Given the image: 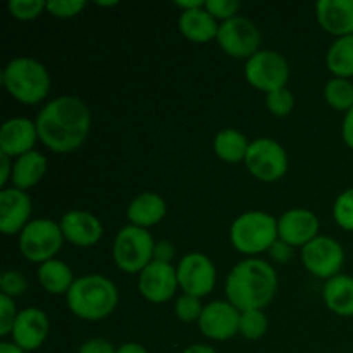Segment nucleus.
<instances>
[{
	"instance_id": "obj_1",
	"label": "nucleus",
	"mask_w": 353,
	"mask_h": 353,
	"mask_svg": "<svg viewBox=\"0 0 353 353\" xmlns=\"http://www.w3.org/2000/svg\"><path fill=\"white\" fill-rule=\"evenodd\" d=\"M38 138L55 154L78 150L92 130V112L79 97L61 95L52 99L38 112Z\"/></svg>"
},
{
	"instance_id": "obj_2",
	"label": "nucleus",
	"mask_w": 353,
	"mask_h": 353,
	"mask_svg": "<svg viewBox=\"0 0 353 353\" xmlns=\"http://www.w3.org/2000/svg\"><path fill=\"white\" fill-rule=\"evenodd\" d=\"M278 272L262 259L250 257L238 262L226 278V299L240 312L264 310L278 293Z\"/></svg>"
},
{
	"instance_id": "obj_3",
	"label": "nucleus",
	"mask_w": 353,
	"mask_h": 353,
	"mask_svg": "<svg viewBox=\"0 0 353 353\" xmlns=\"http://www.w3.org/2000/svg\"><path fill=\"white\" fill-rule=\"evenodd\" d=\"M68 309L83 321H103L116 310L119 290L103 274H85L74 281L65 295Z\"/></svg>"
},
{
	"instance_id": "obj_4",
	"label": "nucleus",
	"mask_w": 353,
	"mask_h": 353,
	"mask_svg": "<svg viewBox=\"0 0 353 353\" xmlns=\"http://www.w3.org/2000/svg\"><path fill=\"white\" fill-rule=\"evenodd\" d=\"M6 92L24 105H37L50 93L52 78L45 64L34 57H14L2 69Z\"/></svg>"
},
{
	"instance_id": "obj_5",
	"label": "nucleus",
	"mask_w": 353,
	"mask_h": 353,
	"mask_svg": "<svg viewBox=\"0 0 353 353\" xmlns=\"http://www.w3.org/2000/svg\"><path fill=\"white\" fill-rule=\"evenodd\" d=\"M278 238V219L262 210L240 214L230 228L231 245L248 259L269 252Z\"/></svg>"
},
{
	"instance_id": "obj_6",
	"label": "nucleus",
	"mask_w": 353,
	"mask_h": 353,
	"mask_svg": "<svg viewBox=\"0 0 353 353\" xmlns=\"http://www.w3.org/2000/svg\"><path fill=\"white\" fill-rule=\"evenodd\" d=\"M154 247L155 241L148 230L128 224L114 238L112 259L123 272L140 274L154 261Z\"/></svg>"
},
{
	"instance_id": "obj_7",
	"label": "nucleus",
	"mask_w": 353,
	"mask_h": 353,
	"mask_svg": "<svg viewBox=\"0 0 353 353\" xmlns=\"http://www.w3.org/2000/svg\"><path fill=\"white\" fill-rule=\"evenodd\" d=\"M64 241L59 223L40 217L31 221L19 233V252L26 261L40 265L55 259Z\"/></svg>"
},
{
	"instance_id": "obj_8",
	"label": "nucleus",
	"mask_w": 353,
	"mask_h": 353,
	"mask_svg": "<svg viewBox=\"0 0 353 353\" xmlns=\"http://www.w3.org/2000/svg\"><path fill=\"white\" fill-rule=\"evenodd\" d=\"M245 168L255 179L262 183H276L288 172L290 161L285 147L269 137L255 138L250 141Z\"/></svg>"
},
{
	"instance_id": "obj_9",
	"label": "nucleus",
	"mask_w": 353,
	"mask_h": 353,
	"mask_svg": "<svg viewBox=\"0 0 353 353\" xmlns=\"http://www.w3.org/2000/svg\"><path fill=\"white\" fill-rule=\"evenodd\" d=\"M245 79L255 90L268 95L288 85L290 64L279 52L262 48L245 62Z\"/></svg>"
},
{
	"instance_id": "obj_10",
	"label": "nucleus",
	"mask_w": 353,
	"mask_h": 353,
	"mask_svg": "<svg viewBox=\"0 0 353 353\" xmlns=\"http://www.w3.org/2000/svg\"><path fill=\"white\" fill-rule=\"evenodd\" d=\"M216 41L230 57L248 61L261 50L262 34L254 21L245 16H236L226 23H221Z\"/></svg>"
},
{
	"instance_id": "obj_11",
	"label": "nucleus",
	"mask_w": 353,
	"mask_h": 353,
	"mask_svg": "<svg viewBox=\"0 0 353 353\" xmlns=\"http://www.w3.org/2000/svg\"><path fill=\"white\" fill-rule=\"evenodd\" d=\"M179 290L186 295L203 299L216 288L217 271L212 259L200 252H192L181 257L176 265Z\"/></svg>"
},
{
	"instance_id": "obj_12",
	"label": "nucleus",
	"mask_w": 353,
	"mask_h": 353,
	"mask_svg": "<svg viewBox=\"0 0 353 353\" xmlns=\"http://www.w3.org/2000/svg\"><path fill=\"white\" fill-rule=\"evenodd\" d=\"M302 264L316 278L327 279L341 274L345 262V250L338 240L319 234L302 248Z\"/></svg>"
},
{
	"instance_id": "obj_13",
	"label": "nucleus",
	"mask_w": 353,
	"mask_h": 353,
	"mask_svg": "<svg viewBox=\"0 0 353 353\" xmlns=\"http://www.w3.org/2000/svg\"><path fill=\"white\" fill-rule=\"evenodd\" d=\"M179 290L176 265L152 261L138 274V292L147 302L165 303Z\"/></svg>"
},
{
	"instance_id": "obj_14",
	"label": "nucleus",
	"mask_w": 353,
	"mask_h": 353,
	"mask_svg": "<svg viewBox=\"0 0 353 353\" xmlns=\"http://www.w3.org/2000/svg\"><path fill=\"white\" fill-rule=\"evenodd\" d=\"M241 312L228 300H214L203 307L199 327L202 334L214 341H226L236 336Z\"/></svg>"
},
{
	"instance_id": "obj_15",
	"label": "nucleus",
	"mask_w": 353,
	"mask_h": 353,
	"mask_svg": "<svg viewBox=\"0 0 353 353\" xmlns=\"http://www.w3.org/2000/svg\"><path fill=\"white\" fill-rule=\"evenodd\" d=\"M321 223L316 212L303 207H295L281 214L278 219L279 240L286 241L293 248H303L307 243L319 236Z\"/></svg>"
},
{
	"instance_id": "obj_16",
	"label": "nucleus",
	"mask_w": 353,
	"mask_h": 353,
	"mask_svg": "<svg viewBox=\"0 0 353 353\" xmlns=\"http://www.w3.org/2000/svg\"><path fill=\"white\" fill-rule=\"evenodd\" d=\"M30 195L14 186L0 190V231L7 236L19 234L31 223Z\"/></svg>"
},
{
	"instance_id": "obj_17",
	"label": "nucleus",
	"mask_w": 353,
	"mask_h": 353,
	"mask_svg": "<svg viewBox=\"0 0 353 353\" xmlns=\"http://www.w3.org/2000/svg\"><path fill=\"white\" fill-rule=\"evenodd\" d=\"M64 240L74 247L88 248L99 243L103 236L102 221L86 210H69L59 221Z\"/></svg>"
},
{
	"instance_id": "obj_18",
	"label": "nucleus",
	"mask_w": 353,
	"mask_h": 353,
	"mask_svg": "<svg viewBox=\"0 0 353 353\" xmlns=\"http://www.w3.org/2000/svg\"><path fill=\"white\" fill-rule=\"evenodd\" d=\"M48 331H50V323L47 314L37 307H28L19 310L10 336L14 343L24 352H34L45 343Z\"/></svg>"
},
{
	"instance_id": "obj_19",
	"label": "nucleus",
	"mask_w": 353,
	"mask_h": 353,
	"mask_svg": "<svg viewBox=\"0 0 353 353\" xmlns=\"http://www.w3.org/2000/svg\"><path fill=\"white\" fill-rule=\"evenodd\" d=\"M38 140L37 123L28 117H10L0 126V152L12 159L34 150Z\"/></svg>"
},
{
	"instance_id": "obj_20",
	"label": "nucleus",
	"mask_w": 353,
	"mask_h": 353,
	"mask_svg": "<svg viewBox=\"0 0 353 353\" xmlns=\"http://www.w3.org/2000/svg\"><path fill=\"white\" fill-rule=\"evenodd\" d=\"M316 17L319 26L333 37L353 34V0H319Z\"/></svg>"
},
{
	"instance_id": "obj_21",
	"label": "nucleus",
	"mask_w": 353,
	"mask_h": 353,
	"mask_svg": "<svg viewBox=\"0 0 353 353\" xmlns=\"http://www.w3.org/2000/svg\"><path fill=\"white\" fill-rule=\"evenodd\" d=\"M168 214V203L159 193L143 192L134 196L126 209V217L130 224L138 228H154L161 223Z\"/></svg>"
},
{
	"instance_id": "obj_22",
	"label": "nucleus",
	"mask_w": 353,
	"mask_h": 353,
	"mask_svg": "<svg viewBox=\"0 0 353 353\" xmlns=\"http://www.w3.org/2000/svg\"><path fill=\"white\" fill-rule=\"evenodd\" d=\"M219 26L221 23H217L210 16L205 6L193 10H185V12L179 14L178 19L179 33L193 43H209V41L217 40Z\"/></svg>"
},
{
	"instance_id": "obj_23",
	"label": "nucleus",
	"mask_w": 353,
	"mask_h": 353,
	"mask_svg": "<svg viewBox=\"0 0 353 353\" xmlns=\"http://www.w3.org/2000/svg\"><path fill=\"white\" fill-rule=\"evenodd\" d=\"M323 300L338 317H353V276L338 274L324 281Z\"/></svg>"
},
{
	"instance_id": "obj_24",
	"label": "nucleus",
	"mask_w": 353,
	"mask_h": 353,
	"mask_svg": "<svg viewBox=\"0 0 353 353\" xmlns=\"http://www.w3.org/2000/svg\"><path fill=\"white\" fill-rule=\"evenodd\" d=\"M47 165V157L43 154L37 150L28 152V154L14 159V171L10 183H12L14 188L28 192L43 179Z\"/></svg>"
},
{
	"instance_id": "obj_25",
	"label": "nucleus",
	"mask_w": 353,
	"mask_h": 353,
	"mask_svg": "<svg viewBox=\"0 0 353 353\" xmlns=\"http://www.w3.org/2000/svg\"><path fill=\"white\" fill-rule=\"evenodd\" d=\"M37 278L41 288L50 295H68L76 281L72 269L59 259H52L38 265Z\"/></svg>"
},
{
	"instance_id": "obj_26",
	"label": "nucleus",
	"mask_w": 353,
	"mask_h": 353,
	"mask_svg": "<svg viewBox=\"0 0 353 353\" xmlns=\"http://www.w3.org/2000/svg\"><path fill=\"white\" fill-rule=\"evenodd\" d=\"M248 147H250L248 138L240 130H234V128H224V130H221L214 137L212 141L214 154L217 155V159L228 162V164L245 162Z\"/></svg>"
},
{
	"instance_id": "obj_27",
	"label": "nucleus",
	"mask_w": 353,
	"mask_h": 353,
	"mask_svg": "<svg viewBox=\"0 0 353 353\" xmlns=\"http://www.w3.org/2000/svg\"><path fill=\"white\" fill-rule=\"evenodd\" d=\"M326 65L334 78H353V34L336 38L331 43L326 54Z\"/></svg>"
},
{
	"instance_id": "obj_28",
	"label": "nucleus",
	"mask_w": 353,
	"mask_h": 353,
	"mask_svg": "<svg viewBox=\"0 0 353 353\" xmlns=\"http://www.w3.org/2000/svg\"><path fill=\"white\" fill-rule=\"evenodd\" d=\"M324 100L334 110L347 114L353 109V81L345 78H331L324 86Z\"/></svg>"
},
{
	"instance_id": "obj_29",
	"label": "nucleus",
	"mask_w": 353,
	"mask_h": 353,
	"mask_svg": "<svg viewBox=\"0 0 353 353\" xmlns=\"http://www.w3.org/2000/svg\"><path fill=\"white\" fill-rule=\"evenodd\" d=\"M269 330V321L264 310H245L240 316V330L238 334L245 340H261L265 336Z\"/></svg>"
},
{
	"instance_id": "obj_30",
	"label": "nucleus",
	"mask_w": 353,
	"mask_h": 353,
	"mask_svg": "<svg viewBox=\"0 0 353 353\" xmlns=\"http://www.w3.org/2000/svg\"><path fill=\"white\" fill-rule=\"evenodd\" d=\"M333 217L341 230L353 233V186L336 196L333 203Z\"/></svg>"
},
{
	"instance_id": "obj_31",
	"label": "nucleus",
	"mask_w": 353,
	"mask_h": 353,
	"mask_svg": "<svg viewBox=\"0 0 353 353\" xmlns=\"http://www.w3.org/2000/svg\"><path fill=\"white\" fill-rule=\"evenodd\" d=\"M265 107L272 116L286 117L295 109V97H293L292 90L285 86V88H279L265 95Z\"/></svg>"
},
{
	"instance_id": "obj_32",
	"label": "nucleus",
	"mask_w": 353,
	"mask_h": 353,
	"mask_svg": "<svg viewBox=\"0 0 353 353\" xmlns=\"http://www.w3.org/2000/svg\"><path fill=\"white\" fill-rule=\"evenodd\" d=\"M203 303L202 299H196V296L192 295H179L174 302V314L181 323H196L199 324L200 317H202L203 312Z\"/></svg>"
},
{
	"instance_id": "obj_33",
	"label": "nucleus",
	"mask_w": 353,
	"mask_h": 353,
	"mask_svg": "<svg viewBox=\"0 0 353 353\" xmlns=\"http://www.w3.org/2000/svg\"><path fill=\"white\" fill-rule=\"evenodd\" d=\"M7 10L17 21H33L47 10V2L43 0H9Z\"/></svg>"
},
{
	"instance_id": "obj_34",
	"label": "nucleus",
	"mask_w": 353,
	"mask_h": 353,
	"mask_svg": "<svg viewBox=\"0 0 353 353\" xmlns=\"http://www.w3.org/2000/svg\"><path fill=\"white\" fill-rule=\"evenodd\" d=\"M28 290V279L17 269H7L0 276V295H6L9 299H16V296L24 295Z\"/></svg>"
},
{
	"instance_id": "obj_35",
	"label": "nucleus",
	"mask_w": 353,
	"mask_h": 353,
	"mask_svg": "<svg viewBox=\"0 0 353 353\" xmlns=\"http://www.w3.org/2000/svg\"><path fill=\"white\" fill-rule=\"evenodd\" d=\"M205 9L217 23H226L233 17L240 16L241 3L238 0H205Z\"/></svg>"
},
{
	"instance_id": "obj_36",
	"label": "nucleus",
	"mask_w": 353,
	"mask_h": 353,
	"mask_svg": "<svg viewBox=\"0 0 353 353\" xmlns=\"http://www.w3.org/2000/svg\"><path fill=\"white\" fill-rule=\"evenodd\" d=\"M85 0H50L47 2V12L59 19H71L85 10Z\"/></svg>"
},
{
	"instance_id": "obj_37",
	"label": "nucleus",
	"mask_w": 353,
	"mask_h": 353,
	"mask_svg": "<svg viewBox=\"0 0 353 353\" xmlns=\"http://www.w3.org/2000/svg\"><path fill=\"white\" fill-rule=\"evenodd\" d=\"M19 310H17L14 299L0 295V336L6 338L12 333Z\"/></svg>"
},
{
	"instance_id": "obj_38",
	"label": "nucleus",
	"mask_w": 353,
	"mask_h": 353,
	"mask_svg": "<svg viewBox=\"0 0 353 353\" xmlns=\"http://www.w3.org/2000/svg\"><path fill=\"white\" fill-rule=\"evenodd\" d=\"M117 348L105 338H90L79 347L78 353H116Z\"/></svg>"
},
{
	"instance_id": "obj_39",
	"label": "nucleus",
	"mask_w": 353,
	"mask_h": 353,
	"mask_svg": "<svg viewBox=\"0 0 353 353\" xmlns=\"http://www.w3.org/2000/svg\"><path fill=\"white\" fill-rule=\"evenodd\" d=\"M176 257V247L168 240L155 241L154 247V261L162 262V264H172Z\"/></svg>"
},
{
	"instance_id": "obj_40",
	"label": "nucleus",
	"mask_w": 353,
	"mask_h": 353,
	"mask_svg": "<svg viewBox=\"0 0 353 353\" xmlns=\"http://www.w3.org/2000/svg\"><path fill=\"white\" fill-rule=\"evenodd\" d=\"M269 255H271L272 261L278 262V264H286V262L292 261L293 247L292 245L286 243V241L279 240L278 238V240L274 241V245L269 248Z\"/></svg>"
},
{
	"instance_id": "obj_41",
	"label": "nucleus",
	"mask_w": 353,
	"mask_h": 353,
	"mask_svg": "<svg viewBox=\"0 0 353 353\" xmlns=\"http://www.w3.org/2000/svg\"><path fill=\"white\" fill-rule=\"evenodd\" d=\"M14 159L0 152V188H7V183L12 179Z\"/></svg>"
},
{
	"instance_id": "obj_42",
	"label": "nucleus",
	"mask_w": 353,
	"mask_h": 353,
	"mask_svg": "<svg viewBox=\"0 0 353 353\" xmlns=\"http://www.w3.org/2000/svg\"><path fill=\"white\" fill-rule=\"evenodd\" d=\"M341 138H343L345 145L353 150V109L348 110L341 123Z\"/></svg>"
},
{
	"instance_id": "obj_43",
	"label": "nucleus",
	"mask_w": 353,
	"mask_h": 353,
	"mask_svg": "<svg viewBox=\"0 0 353 353\" xmlns=\"http://www.w3.org/2000/svg\"><path fill=\"white\" fill-rule=\"evenodd\" d=\"M116 353H148V350L141 343H137V341H128V343H123L121 347H117Z\"/></svg>"
},
{
	"instance_id": "obj_44",
	"label": "nucleus",
	"mask_w": 353,
	"mask_h": 353,
	"mask_svg": "<svg viewBox=\"0 0 353 353\" xmlns=\"http://www.w3.org/2000/svg\"><path fill=\"white\" fill-rule=\"evenodd\" d=\"M174 6L178 7L181 12L185 10H193V9H199V7L205 6V0H176Z\"/></svg>"
},
{
	"instance_id": "obj_45",
	"label": "nucleus",
	"mask_w": 353,
	"mask_h": 353,
	"mask_svg": "<svg viewBox=\"0 0 353 353\" xmlns=\"http://www.w3.org/2000/svg\"><path fill=\"white\" fill-rule=\"evenodd\" d=\"M183 353H219L216 348L209 347V345H190L188 348H185Z\"/></svg>"
},
{
	"instance_id": "obj_46",
	"label": "nucleus",
	"mask_w": 353,
	"mask_h": 353,
	"mask_svg": "<svg viewBox=\"0 0 353 353\" xmlns=\"http://www.w3.org/2000/svg\"><path fill=\"white\" fill-rule=\"evenodd\" d=\"M0 353H26L21 347H17L14 341H2L0 343Z\"/></svg>"
},
{
	"instance_id": "obj_47",
	"label": "nucleus",
	"mask_w": 353,
	"mask_h": 353,
	"mask_svg": "<svg viewBox=\"0 0 353 353\" xmlns=\"http://www.w3.org/2000/svg\"><path fill=\"white\" fill-rule=\"evenodd\" d=\"M95 3L99 7H116V6H119V2H117V0H110V2H102V0H99V2H95Z\"/></svg>"
}]
</instances>
